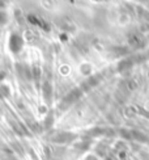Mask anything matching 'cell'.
I'll list each match as a JSON object with an SVG mask.
<instances>
[{"mask_svg":"<svg viewBox=\"0 0 149 160\" xmlns=\"http://www.w3.org/2000/svg\"><path fill=\"white\" fill-rule=\"evenodd\" d=\"M94 64L90 63V62H88V61H84V62H81L79 64V67H77V71H79V74H81L83 76H89L92 75L93 72H94Z\"/></svg>","mask_w":149,"mask_h":160,"instance_id":"6da1fadb","label":"cell"},{"mask_svg":"<svg viewBox=\"0 0 149 160\" xmlns=\"http://www.w3.org/2000/svg\"><path fill=\"white\" fill-rule=\"evenodd\" d=\"M59 72L63 76H67V75H70L71 72H72V68H71V66H68V64H62L59 67Z\"/></svg>","mask_w":149,"mask_h":160,"instance_id":"7a4b0ae2","label":"cell"}]
</instances>
